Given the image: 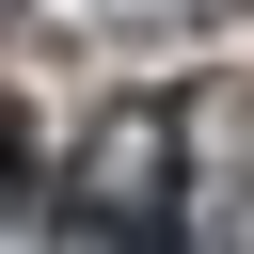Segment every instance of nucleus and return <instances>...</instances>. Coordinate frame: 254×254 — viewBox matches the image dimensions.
<instances>
[{
	"label": "nucleus",
	"instance_id": "obj_1",
	"mask_svg": "<svg viewBox=\"0 0 254 254\" xmlns=\"http://www.w3.org/2000/svg\"><path fill=\"white\" fill-rule=\"evenodd\" d=\"M48 206H64V238H95V254H175V222H190V111H175V95H95V111L64 127Z\"/></svg>",
	"mask_w": 254,
	"mask_h": 254
},
{
	"label": "nucleus",
	"instance_id": "obj_2",
	"mask_svg": "<svg viewBox=\"0 0 254 254\" xmlns=\"http://www.w3.org/2000/svg\"><path fill=\"white\" fill-rule=\"evenodd\" d=\"M0 16H48V0H0Z\"/></svg>",
	"mask_w": 254,
	"mask_h": 254
}]
</instances>
